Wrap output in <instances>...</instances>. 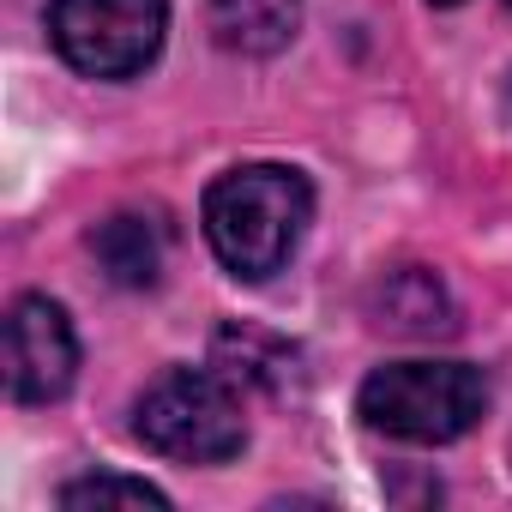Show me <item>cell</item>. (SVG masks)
I'll use <instances>...</instances> for the list:
<instances>
[{
  "label": "cell",
  "mask_w": 512,
  "mask_h": 512,
  "mask_svg": "<svg viewBox=\"0 0 512 512\" xmlns=\"http://www.w3.org/2000/svg\"><path fill=\"white\" fill-rule=\"evenodd\" d=\"M205 25L229 55H278L302 31V0H211Z\"/></svg>",
  "instance_id": "obj_8"
},
{
  "label": "cell",
  "mask_w": 512,
  "mask_h": 512,
  "mask_svg": "<svg viewBox=\"0 0 512 512\" xmlns=\"http://www.w3.org/2000/svg\"><path fill=\"white\" fill-rule=\"evenodd\" d=\"M356 410L368 428L416 446H446L470 434L488 410V380L470 362H386L362 380Z\"/></svg>",
  "instance_id": "obj_2"
},
{
  "label": "cell",
  "mask_w": 512,
  "mask_h": 512,
  "mask_svg": "<svg viewBox=\"0 0 512 512\" xmlns=\"http://www.w3.org/2000/svg\"><path fill=\"white\" fill-rule=\"evenodd\" d=\"M434 7H458V0H434Z\"/></svg>",
  "instance_id": "obj_11"
},
{
  "label": "cell",
  "mask_w": 512,
  "mask_h": 512,
  "mask_svg": "<svg viewBox=\"0 0 512 512\" xmlns=\"http://www.w3.org/2000/svg\"><path fill=\"white\" fill-rule=\"evenodd\" d=\"M133 434L163 458L223 464L247 446L241 392L217 368H163L133 410Z\"/></svg>",
  "instance_id": "obj_3"
},
{
  "label": "cell",
  "mask_w": 512,
  "mask_h": 512,
  "mask_svg": "<svg viewBox=\"0 0 512 512\" xmlns=\"http://www.w3.org/2000/svg\"><path fill=\"white\" fill-rule=\"evenodd\" d=\"M506 7H512V0H506Z\"/></svg>",
  "instance_id": "obj_12"
},
{
  "label": "cell",
  "mask_w": 512,
  "mask_h": 512,
  "mask_svg": "<svg viewBox=\"0 0 512 512\" xmlns=\"http://www.w3.org/2000/svg\"><path fill=\"white\" fill-rule=\"evenodd\" d=\"M308 217H314V187L302 169H284V163H247L205 187L211 253L247 284L284 272Z\"/></svg>",
  "instance_id": "obj_1"
},
{
  "label": "cell",
  "mask_w": 512,
  "mask_h": 512,
  "mask_svg": "<svg viewBox=\"0 0 512 512\" xmlns=\"http://www.w3.org/2000/svg\"><path fill=\"white\" fill-rule=\"evenodd\" d=\"M211 368L235 386V392H266L284 398L302 380V350L266 326H223L211 338Z\"/></svg>",
  "instance_id": "obj_6"
},
{
  "label": "cell",
  "mask_w": 512,
  "mask_h": 512,
  "mask_svg": "<svg viewBox=\"0 0 512 512\" xmlns=\"http://www.w3.org/2000/svg\"><path fill=\"white\" fill-rule=\"evenodd\" d=\"M368 314H374L380 332H398V338H446V332H458V308H452L446 284L434 272H422V266H404V272L380 278L374 296H368Z\"/></svg>",
  "instance_id": "obj_7"
},
{
  "label": "cell",
  "mask_w": 512,
  "mask_h": 512,
  "mask_svg": "<svg viewBox=\"0 0 512 512\" xmlns=\"http://www.w3.org/2000/svg\"><path fill=\"white\" fill-rule=\"evenodd\" d=\"M61 506L67 512H79V506H169V494L163 488H151V482H139V476H79V482H67L61 488Z\"/></svg>",
  "instance_id": "obj_10"
},
{
  "label": "cell",
  "mask_w": 512,
  "mask_h": 512,
  "mask_svg": "<svg viewBox=\"0 0 512 512\" xmlns=\"http://www.w3.org/2000/svg\"><path fill=\"white\" fill-rule=\"evenodd\" d=\"M91 253L121 290H151L163 278V223L145 211H115L91 229Z\"/></svg>",
  "instance_id": "obj_9"
},
{
  "label": "cell",
  "mask_w": 512,
  "mask_h": 512,
  "mask_svg": "<svg viewBox=\"0 0 512 512\" xmlns=\"http://www.w3.org/2000/svg\"><path fill=\"white\" fill-rule=\"evenodd\" d=\"M79 368V338L61 302L49 296H19L7 314V386L19 404H55L73 386Z\"/></svg>",
  "instance_id": "obj_5"
},
{
  "label": "cell",
  "mask_w": 512,
  "mask_h": 512,
  "mask_svg": "<svg viewBox=\"0 0 512 512\" xmlns=\"http://www.w3.org/2000/svg\"><path fill=\"white\" fill-rule=\"evenodd\" d=\"M169 31V0H55L49 37L85 79H133L157 61Z\"/></svg>",
  "instance_id": "obj_4"
}]
</instances>
